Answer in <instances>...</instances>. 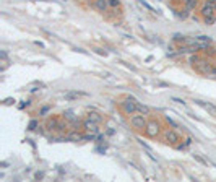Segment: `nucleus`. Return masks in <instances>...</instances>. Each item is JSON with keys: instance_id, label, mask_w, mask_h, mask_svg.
<instances>
[{"instance_id": "nucleus-19", "label": "nucleus", "mask_w": 216, "mask_h": 182, "mask_svg": "<svg viewBox=\"0 0 216 182\" xmlns=\"http://www.w3.org/2000/svg\"><path fill=\"white\" fill-rule=\"evenodd\" d=\"M109 3H111V7H120V0H109Z\"/></svg>"}, {"instance_id": "nucleus-4", "label": "nucleus", "mask_w": 216, "mask_h": 182, "mask_svg": "<svg viewBox=\"0 0 216 182\" xmlns=\"http://www.w3.org/2000/svg\"><path fill=\"white\" fill-rule=\"evenodd\" d=\"M214 12H216V3H210V2H206L203 7H201V16H213L214 15Z\"/></svg>"}, {"instance_id": "nucleus-18", "label": "nucleus", "mask_w": 216, "mask_h": 182, "mask_svg": "<svg viewBox=\"0 0 216 182\" xmlns=\"http://www.w3.org/2000/svg\"><path fill=\"white\" fill-rule=\"evenodd\" d=\"M120 63L124 65V67H127V68H130L132 72H136V68L133 67V65H130V63H127V62H124V60H120Z\"/></svg>"}, {"instance_id": "nucleus-3", "label": "nucleus", "mask_w": 216, "mask_h": 182, "mask_svg": "<svg viewBox=\"0 0 216 182\" xmlns=\"http://www.w3.org/2000/svg\"><path fill=\"white\" fill-rule=\"evenodd\" d=\"M159 132H161V125H159V124H158L156 120H149V122L146 124V128H145L146 137L154 138V137L159 135Z\"/></svg>"}, {"instance_id": "nucleus-6", "label": "nucleus", "mask_w": 216, "mask_h": 182, "mask_svg": "<svg viewBox=\"0 0 216 182\" xmlns=\"http://www.w3.org/2000/svg\"><path fill=\"white\" fill-rule=\"evenodd\" d=\"M195 103L198 104V106H201L205 109V111H208V114H211L213 117H216V106L214 104H211V103H206V101H200V99H197Z\"/></svg>"}, {"instance_id": "nucleus-2", "label": "nucleus", "mask_w": 216, "mask_h": 182, "mask_svg": "<svg viewBox=\"0 0 216 182\" xmlns=\"http://www.w3.org/2000/svg\"><path fill=\"white\" fill-rule=\"evenodd\" d=\"M130 124H132V127L135 130H145L148 120H146V117L143 114H140V115H132V117H130Z\"/></svg>"}, {"instance_id": "nucleus-21", "label": "nucleus", "mask_w": 216, "mask_h": 182, "mask_svg": "<svg viewBox=\"0 0 216 182\" xmlns=\"http://www.w3.org/2000/svg\"><path fill=\"white\" fill-rule=\"evenodd\" d=\"M166 120H168V124H171V125H172V127H174V128H177V127H179V125H177V124H176L174 120H172V119H169V117H166Z\"/></svg>"}, {"instance_id": "nucleus-15", "label": "nucleus", "mask_w": 216, "mask_h": 182, "mask_svg": "<svg viewBox=\"0 0 216 182\" xmlns=\"http://www.w3.org/2000/svg\"><path fill=\"white\" fill-rule=\"evenodd\" d=\"M78 96H86V93H76L75 91V93H67L65 94L67 99H73V98H78Z\"/></svg>"}, {"instance_id": "nucleus-12", "label": "nucleus", "mask_w": 216, "mask_h": 182, "mask_svg": "<svg viewBox=\"0 0 216 182\" xmlns=\"http://www.w3.org/2000/svg\"><path fill=\"white\" fill-rule=\"evenodd\" d=\"M47 128L49 130H57V128H59V120H57V119H50L47 122Z\"/></svg>"}, {"instance_id": "nucleus-14", "label": "nucleus", "mask_w": 216, "mask_h": 182, "mask_svg": "<svg viewBox=\"0 0 216 182\" xmlns=\"http://www.w3.org/2000/svg\"><path fill=\"white\" fill-rule=\"evenodd\" d=\"M68 140H71V142H80V140H83V135H80L78 132H71L68 135Z\"/></svg>"}, {"instance_id": "nucleus-9", "label": "nucleus", "mask_w": 216, "mask_h": 182, "mask_svg": "<svg viewBox=\"0 0 216 182\" xmlns=\"http://www.w3.org/2000/svg\"><path fill=\"white\" fill-rule=\"evenodd\" d=\"M94 7H96V10H99V12H107L109 10V7H111V3H109V0H94Z\"/></svg>"}, {"instance_id": "nucleus-11", "label": "nucleus", "mask_w": 216, "mask_h": 182, "mask_svg": "<svg viewBox=\"0 0 216 182\" xmlns=\"http://www.w3.org/2000/svg\"><path fill=\"white\" fill-rule=\"evenodd\" d=\"M136 107H138V112H140V114H143V115H149V112H151V109H149L148 106H145V104L136 103Z\"/></svg>"}, {"instance_id": "nucleus-22", "label": "nucleus", "mask_w": 216, "mask_h": 182, "mask_svg": "<svg viewBox=\"0 0 216 182\" xmlns=\"http://www.w3.org/2000/svg\"><path fill=\"white\" fill-rule=\"evenodd\" d=\"M172 101H174V103H177V104H182V106H185V103L182 99H179V98H172Z\"/></svg>"}, {"instance_id": "nucleus-23", "label": "nucleus", "mask_w": 216, "mask_h": 182, "mask_svg": "<svg viewBox=\"0 0 216 182\" xmlns=\"http://www.w3.org/2000/svg\"><path fill=\"white\" fill-rule=\"evenodd\" d=\"M13 103H15V99H11V98H7V99H5V104H7V106H10V104H13Z\"/></svg>"}, {"instance_id": "nucleus-25", "label": "nucleus", "mask_w": 216, "mask_h": 182, "mask_svg": "<svg viewBox=\"0 0 216 182\" xmlns=\"http://www.w3.org/2000/svg\"><path fill=\"white\" fill-rule=\"evenodd\" d=\"M206 2H210V3H216V0H206Z\"/></svg>"}, {"instance_id": "nucleus-5", "label": "nucleus", "mask_w": 216, "mask_h": 182, "mask_svg": "<svg viewBox=\"0 0 216 182\" xmlns=\"http://www.w3.org/2000/svg\"><path fill=\"white\" fill-rule=\"evenodd\" d=\"M98 125H99V124L94 122V120H91V119H88V120L83 122V128L86 130V132H90V133H98L99 132Z\"/></svg>"}, {"instance_id": "nucleus-26", "label": "nucleus", "mask_w": 216, "mask_h": 182, "mask_svg": "<svg viewBox=\"0 0 216 182\" xmlns=\"http://www.w3.org/2000/svg\"><path fill=\"white\" fill-rule=\"evenodd\" d=\"M184 2H185V3H189V2H192V0H184Z\"/></svg>"}, {"instance_id": "nucleus-1", "label": "nucleus", "mask_w": 216, "mask_h": 182, "mask_svg": "<svg viewBox=\"0 0 216 182\" xmlns=\"http://www.w3.org/2000/svg\"><path fill=\"white\" fill-rule=\"evenodd\" d=\"M120 109L122 112H124L125 115H133L136 111H138V107H136V101L133 98H127L120 103Z\"/></svg>"}, {"instance_id": "nucleus-10", "label": "nucleus", "mask_w": 216, "mask_h": 182, "mask_svg": "<svg viewBox=\"0 0 216 182\" xmlns=\"http://www.w3.org/2000/svg\"><path fill=\"white\" fill-rule=\"evenodd\" d=\"M88 119L94 120V122H98V124H101V122H103V117H101V114H99V112H96V111H91V112H88Z\"/></svg>"}, {"instance_id": "nucleus-24", "label": "nucleus", "mask_w": 216, "mask_h": 182, "mask_svg": "<svg viewBox=\"0 0 216 182\" xmlns=\"http://www.w3.org/2000/svg\"><path fill=\"white\" fill-rule=\"evenodd\" d=\"M44 177V172H36V179H42Z\"/></svg>"}, {"instance_id": "nucleus-17", "label": "nucleus", "mask_w": 216, "mask_h": 182, "mask_svg": "<svg viewBox=\"0 0 216 182\" xmlns=\"http://www.w3.org/2000/svg\"><path fill=\"white\" fill-rule=\"evenodd\" d=\"M193 158H195L198 163H201V164H208V161H206V159H205V158H201L200 155H193Z\"/></svg>"}, {"instance_id": "nucleus-20", "label": "nucleus", "mask_w": 216, "mask_h": 182, "mask_svg": "<svg viewBox=\"0 0 216 182\" xmlns=\"http://www.w3.org/2000/svg\"><path fill=\"white\" fill-rule=\"evenodd\" d=\"M36 127H38V120H31L30 122V130H36Z\"/></svg>"}, {"instance_id": "nucleus-16", "label": "nucleus", "mask_w": 216, "mask_h": 182, "mask_svg": "<svg viewBox=\"0 0 216 182\" xmlns=\"http://www.w3.org/2000/svg\"><path fill=\"white\" fill-rule=\"evenodd\" d=\"M203 21H205V25H208V26H211L214 21H216V16L213 15V16H205L203 18Z\"/></svg>"}, {"instance_id": "nucleus-7", "label": "nucleus", "mask_w": 216, "mask_h": 182, "mask_svg": "<svg viewBox=\"0 0 216 182\" xmlns=\"http://www.w3.org/2000/svg\"><path fill=\"white\" fill-rule=\"evenodd\" d=\"M164 137H166V142L168 143H172V145H177L179 142H181V137H179V133L174 132V130H168Z\"/></svg>"}, {"instance_id": "nucleus-8", "label": "nucleus", "mask_w": 216, "mask_h": 182, "mask_svg": "<svg viewBox=\"0 0 216 182\" xmlns=\"http://www.w3.org/2000/svg\"><path fill=\"white\" fill-rule=\"evenodd\" d=\"M198 72H200V73H205V75H208V73H216V70L208 62H200L198 63Z\"/></svg>"}, {"instance_id": "nucleus-13", "label": "nucleus", "mask_w": 216, "mask_h": 182, "mask_svg": "<svg viewBox=\"0 0 216 182\" xmlns=\"http://www.w3.org/2000/svg\"><path fill=\"white\" fill-rule=\"evenodd\" d=\"M138 3H140L141 7H145V8H146V10H149L151 13H158V10L154 8V7H151V5H149L148 2H145V0H138Z\"/></svg>"}]
</instances>
